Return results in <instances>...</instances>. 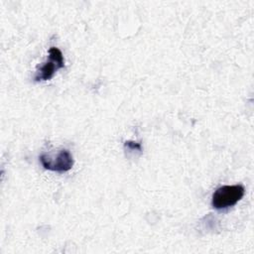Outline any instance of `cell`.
<instances>
[{
	"instance_id": "1",
	"label": "cell",
	"mask_w": 254,
	"mask_h": 254,
	"mask_svg": "<svg viewBox=\"0 0 254 254\" xmlns=\"http://www.w3.org/2000/svg\"><path fill=\"white\" fill-rule=\"evenodd\" d=\"M245 189L241 185L222 186L212 194L211 204L216 209H223L236 204L244 195Z\"/></svg>"
},
{
	"instance_id": "3",
	"label": "cell",
	"mask_w": 254,
	"mask_h": 254,
	"mask_svg": "<svg viewBox=\"0 0 254 254\" xmlns=\"http://www.w3.org/2000/svg\"><path fill=\"white\" fill-rule=\"evenodd\" d=\"M64 67V56L61 50L56 47H52L49 50V61L39 68L35 75V80H49L51 79L59 68Z\"/></svg>"
},
{
	"instance_id": "2",
	"label": "cell",
	"mask_w": 254,
	"mask_h": 254,
	"mask_svg": "<svg viewBox=\"0 0 254 254\" xmlns=\"http://www.w3.org/2000/svg\"><path fill=\"white\" fill-rule=\"evenodd\" d=\"M40 162L46 170L63 173L71 169L73 165V158L68 150L62 149L56 156L48 154L41 155Z\"/></svg>"
}]
</instances>
